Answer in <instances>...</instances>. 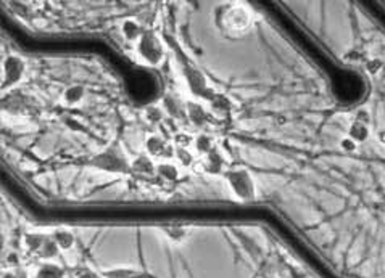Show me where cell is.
Returning a JSON list of instances; mask_svg holds the SVG:
<instances>
[{"label":"cell","mask_w":385,"mask_h":278,"mask_svg":"<svg viewBox=\"0 0 385 278\" xmlns=\"http://www.w3.org/2000/svg\"><path fill=\"white\" fill-rule=\"evenodd\" d=\"M250 13L242 7H231L223 15V26L231 34H242L250 26Z\"/></svg>","instance_id":"6da1fadb"},{"label":"cell","mask_w":385,"mask_h":278,"mask_svg":"<svg viewBox=\"0 0 385 278\" xmlns=\"http://www.w3.org/2000/svg\"><path fill=\"white\" fill-rule=\"evenodd\" d=\"M139 53L149 63H158L163 57V48L160 40L152 32H145L139 39Z\"/></svg>","instance_id":"7a4b0ae2"},{"label":"cell","mask_w":385,"mask_h":278,"mask_svg":"<svg viewBox=\"0 0 385 278\" xmlns=\"http://www.w3.org/2000/svg\"><path fill=\"white\" fill-rule=\"evenodd\" d=\"M23 63L20 62L18 58H10L7 64H5V74H3V84L8 81L10 77V82H15L21 77V72H23Z\"/></svg>","instance_id":"3957f363"},{"label":"cell","mask_w":385,"mask_h":278,"mask_svg":"<svg viewBox=\"0 0 385 278\" xmlns=\"http://www.w3.org/2000/svg\"><path fill=\"white\" fill-rule=\"evenodd\" d=\"M350 137L353 138L354 142H364L366 137H368V129H366V124L356 121V123H354L351 125V129H350Z\"/></svg>","instance_id":"277c9868"},{"label":"cell","mask_w":385,"mask_h":278,"mask_svg":"<svg viewBox=\"0 0 385 278\" xmlns=\"http://www.w3.org/2000/svg\"><path fill=\"white\" fill-rule=\"evenodd\" d=\"M147 148H149L150 153L155 156H161L166 153V143L158 137H152L150 140L147 142Z\"/></svg>","instance_id":"5b68a950"},{"label":"cell","mask_w":385,"mask_h":278,"mask_svg":"<svg viewBox=\"0 0 385 278\" xmlns=\"http://www.w3.org/2000/svg\"><path fill=\"white\" fill-rule=\"evenodd\" d=\"M123 29H124V34H126V37L129 39V40H134V39H140L142 37V31H140V28H139V24L137 23H134V21H127L124 26H123Z\"/></svg>","instance_id":"8992f818"},{"label":"cell","mask_w":385,"mask_h":278,"mask_svg":"<svg viewBox=\"0 0 385 278\" xmlns=\"http://www.w3.org/2000/svg\"><path fill=\"white\" fill-rule=\"evenodd\" d=\"M134 169H136V171H140V172H145V171L152 172V171H154V166L150 164L149 159L142 156V158L136 159V162H134Z\"/></svg>","instance_id":"52a82bcc"},{"label":"cell","mask_w":385,"mask_h":278,"mask_svg":"<svg viewBox=\"0 0 385 278\" xmlns=\"http://www.w3.org/2000/svg\"><path fill=\"white\" fill-rule=\"evenodd\" d=\"M210 147H211L210 138H206V137H200L198 140H197V148H198L200 151H210Z\"/></svg>","instance_id":"ba28073f"},{"label":"cell","mask_w":385,"mask_h":278,"mask_svg":"<svg viewBox=\"0 0 385 278\" xmlns=\"http://www.w3.org/2000/svg\"><path fill=\"white\" fill-rule=\"evenodd\" d=\"M81 93H82L81 89H71V90L66 92L65 96H66V100H68V101H77L79 96H81Z\"/></svg>","instance_id":"9c48e42d"},{"label":"cell","mask_w":385,"mask_h":278,"mask_svg":"<svg viewBox=\"0 0 385 278\" xmlns=\"http://www.w3.org/2000/svg\"><path fill=\"white\" fill-rule=\"evenodd\" d=\"M160 172L164 175V177H168V179H174L176 175H177L176 169H174L173 166H161V167H160Z\"/></svg>","instance_id":"30bf717a"},{"label":"cell","mask_w":385,"mask_h":278,"mask_svg":"<svg viewBox=\"0 0 385 278\" xmlns=\"http://www.w3.org/2000/svg\"><path fill=\"white\" fill-rule=\"evenodd\" d=\"M177 156H179V158L182 159V162H184V164H189V162H192V156L189 154L186 150H179V151H177Z\"/></svg>","instance_id":"8fae6325"},{"label":"cell","mask_w":385,"mask_h":278,"mask_svg":"<svg viewBox=\"0 0 385 278\" xmlns=\"http://www.w3.org/2000/svg\"><path fill=\"white\" fill-rule=\"evenodd\" d=\"M381 66H382V63H381V62H377V60H374V62L368 64V69H369V72L372 74V72H376L379 68H381Z\"/></svg>","instance_id":"7c38bea8"},{"label":"cell","mask_w":385,"mask_h":278,"mask_svg":"<svg viewBox=\"0 0 385 278\" xmlns=\"http://www.w3.org/2000/svg\"><path fill=\"white\" fill-rule=\"evenodd\" d=\"M342 148L351 151V150H354V143L351 140H344V142H342Z\"/></svg>","instance_id":"4fadbf2b"},{"label":"cell","mask_w":385,"mask_h":278,"mask_svg":"<svg viewBox=\"0 0 385 278\" xmlns=\"http://www.w3.org/2000/svg\"><path fill=\"white\" fill-rule=\"evenodd\" d=\"M379 140L385 145V132H381V134H379Z\"/></svg>","instance_id":"5bb4252c"}]
</instances>
